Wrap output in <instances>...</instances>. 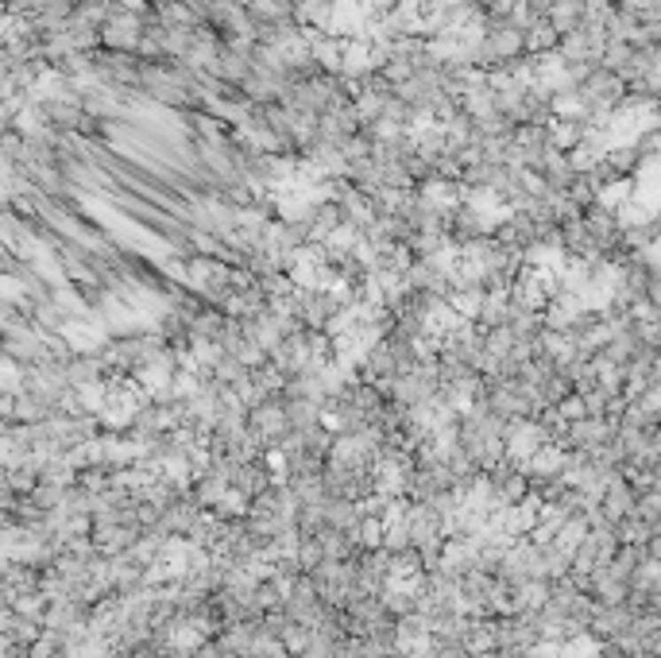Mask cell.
<instances>
[{"instance_id":"obj_19","label":"cell","mask_w":661,"mask_h":658,"mask_svg":"<svg viewBox=\"0 0 661 658\" xmlns=\"http://www.w3.org/2000/svg\"><path fill=\"white\" fill-rule=\"evenodd\" d=\"M248 504H252L248 496H240L237 488H229V492L217 500V507H213V515L217 519H244L248 515Z\"/></svg>"},{"instance_id":"obj_13","label":"cell","mask_w":661,"mask_h":658,"mask_svg":"<svg viewBox=\"0 0 661 658\" xmlns=\"http://www.w3.org/2000/svg\"><path fill=\"white\" fill-rule=\"evenodd\" d=\"M564 159H569V171L572 175H592L595 167H600V159H603V147H595V144H577L572 152H564Z\"/></svg>"},{"instance_id":"obj_22","label":"cell","mask_w":661,"mask_h":658,"mask_svg":"<svg viewBox=\"0 0 661 658\" xmlns=\"http://www.w3.org/2000/svg\"><path fill=\"white\" fill-rule=\"evenodd\" d=\"M229 356H232V360H240V368H248V372H255L260 364H268V353H263L260 345H252V341H240Z\"/></svg>"},{"instance_id":"obj_1","label":"cell","mask_w":661,"mask_h":658,"mask_svg":"<svg viewBox=\"0 0 661 658\" xmlns=\"http://www.w3.org/2000/svg\"><path fill=\"white\" fill-rule=\"evenodd\" d=\"M97 35H101V51H109V55H136L144 35V16L121 12V8L109 4V16H105Z\"/></svg>"},{"instance_id":"obj_17","label":"cell","mask_w":661,"mask_h":658,"mask_svg":"<svg viewBox=\"0 0 661 658\" xmlns=\"http://www.w3.org/2000/svg\"><path fill=\"white\" fill-rule=\"evenodd\" d=\"M541 16H546V12H541L538 4H530V0H515V8L507 12L503 24H507V27H515V31H530Z\"/></svg>"},{"instance_id":"obj_24","label":"cell","mask_w":661,"mask_h":658,"mask_svg":"<svg viewBox=\"0 0 661 658\" xmlns=\"http://www.w3.org/2000/svg\"><path fill=\"white\" fill-rule=\"evenodd\" d=\"M634 407L642 411V415H661V384H649V388L638 391Z\"/></svg>"},{"instance_id":"obj_15","label":"cell","mask_w":661,"mask_h":658,"mask_svg":"<svg viewBox=\"0 0 661 658\" xmlns=\"http://www.w3.org/2000/svg\"><path fill=\"white\" fill-rule=\"evenodd\" d=\"M159 24L163 27H198V16L190 12V8L183 4V0H170V4H159L155 8Z\"/></svg>"},{"instance_id":"obj_20","label":"cell","mask_w":661,"mask_h":658,"mask_svg":"<svg viewBox=\"0 0 661 658\" xmlns=\"http://www.w3.org/2000/svg\"><path fill=\"white\" fill-rule=\"evenodd\" d=\"M383 550L387 554H399V550H410V530H407V523H387L383 527Z\"/></svg>"},{"instance_id":"obj_18","label":"cell","mask_w":661,"mask_h":658,"mask_svg":"<svg viewBox=\"0 0 661 658\" xmlns=\"http://www.w3.org/2000/svg\"><path fill=\"white\" fill-rule=\"evenodd\" d=\"M279 643L286 646V654L291 658H306V646H310V628H302V623H286L279 631Z\"/></svg>"},{"instance_id":"obj_16","label":"cell","mask_w":661,"mask_h":658,"mask_svg":"<svg viewBox=\"0 0 661 658\" xmlns=\"http://www.w3.org/2000/svg\"><path fill=\"white\" fill-rule=\"evenodd\" d=\"M445 302H449L453 310H456V317H464V322H476L479 302H484V291H479V286H472V291H453Z\"/></svg>"},{"instance_id":"obj_23","label":"cell","mask_w":661,"mask_h":658,"mask_svg":"<svg viewBox=\"0 0 661 658\" xmlns=\"http://www.w3.org/2000/svg\"><path fill=\"white\" fill-rule=\"evenodd\" d=\"M410 74H414V67H410V62H402V59H387L379 67V78L387 82V86H399V82H407Z\"/></svg>"},{"instance_id":"obj_6","label":"cell","mask_w":661,"mask_h":658,"mask_svg":"<svg viewBox=\"0 0 661 658\" xmlns=\"http://www.w3.org/2000/svg\"><path fill=\"white\" fill-rule=\"evenodd\" d=\"M584 20V0H553L546 8V24L557 31V35H569V31H577Z\"/></svg>"},{"instance_id":"obj_5","label":"cell","mask_w":661,"mask_h":658,"mask_svg":"<svg viewBox=\"0 0 661 658\" xmlns=\"http://www.w3.org/2000/svg\"><path fill=\"white\" fill-rule=\"evenodd\" d=\"M240 333H244V341H252V345H260L263 353H271L275 345L283 341V333H279V322L263 310V314H255V317H244L240 322Z\"/></svg>"},{"instance_id":"obj_11","label":"cell","mask_w":661,"mask_h":658,"mask_svg":"<svg viewBox=\"0 0 661 658\" xmlns=\"http://www.w3.org/2000/svg\"><path fill=\"white\" fill-rule=\"evenodd\" d=\"M283 411H286V422L291 430H306L322 419V403L317 399H283Z\"/></svg>"},{"instance_id":"obj_8","label":"cell","mask_w":661,"mask_h":658,"mask_svg":"<svg viewBox=\"0 0 661 658\" xmlns=\"http://www.w3.org/2000/svg\"><path fill=\"white\" fill-rule=\"evenodd\" d=\"M557 43H561V35L546 24V16H541L530 31H522V55H553Z\"/></svg>"},{"instance_id":"obj_10","label":"cell","mask_w":661,"mask_h":658,"mask_svg":"<svg viewBox=\"0 0 661 658\" xmlns=\"http://www.w3.org/2000/svg\"><path fill=\"white\" fill-rule=\"evenodd\" d=\"M607 43L642 47V35H638V16H631V12H615L611 20H607Z\"/></svg>"},{"instance_id":"obj_3","label":"cell","mask_w":661,"mask_h":658,"mask_svg":"<svg viewBox=\"0 0 661 658\" xmlns=\"http://www.w3.org/2000/svg\"><path fill=\"white\" fill-rule=\"evenodd\" d=\"M248 427L260 434L263 445H275L283 434H291V422H286L283 399H268V403H260L255 411H248Z\"/></svg>"},{"instance_id":"obj_21","label":"cell","mask_w":661,"mask_h":658,"mask_svg":"<svg viewBox=\"0 0 661 658\" xmlns=\"http://www.w3.org/2000/svg\"><path fill=\"white\" fill-rule=\"evenodd\" d=\"M294 566H298V573H310L322 566V546H317V538H302V543H298Z\"/></svg>"},{"instance_id":"obj_4","label":"cell","mask_w":661,"mask_h":658,"mask_svg":"<svg viewBox=\"0 0 661 658\" xmlns=\"http://www.w3.org/2000/svg\"><path fill=\"white\" fill-rule=\"evenodd\" d=\"M600 515L607 519V523H619V519L634 515V492H631V484H626L619 473L611 476L607 492L600 496Z\"/></svg>"},{"instance_id":"obj_2","label":"cell","mask_w":661,"mask_h":658,"mask_svg":"<svg viewBox=\"0 0 661 658\" xmlns=\"http://www.w3.org/2000/svg\"><path fill=\"white\" fill-rule=\"evenodd\" d=\"M615 434V419H592L584 415L577 422H569L564 427V450H592V445H603L611 442Z\"/></svg>"},{"instance_id":"obj_7","label":"cell","mask_w":661,"mask_h":658,"mask_svg":"<svg viewBox=\"0 0 661 658\" xmlns=\"http://www.w3.org/2000/svg\"><path fill=\"white\" fill-rule=\"evenodd\" d=\"M510 291H484V302H479V314H476V325L492 329V325H507L510 317Z\"/></svg>"},{"instance_id":"obj_14","label":"cell","mask_w":661,"mask_h":658,"mask_svg":"<svg viewBox=\"0 0 661 658\" xmlns=\"http://www.w3.org/2000/svg\"><path fill=\"white\" fill-rule=\"evenodd\" d=\"M352 538H356L360 550H383V519L379 515H364L352 530Z\"/></svg>"},{"instance_id":"obj_9","label":"cell","mask_w":661,"mask_h":658,"mask_svg":"<svg viewBox=\"0 0 661 658\" xmlns=\"http://www.w3.org/2000/svg\"><path fill=\"white\" fill-rule=\"evenodd\" d=\"M580 136H584V124H577V121H549L546 124V144L553 152H572V147L580 144Z\"/></svg>"},{"instance_id":"obj_25","label":"cell","mask_w":661,"mask_h":658,"mask_svg":"<svg viewBox=\"0 0 661 658\" xmlns=\"http://www.w3.org/2000/svg\"><path fill=\"white\" fill-rule=\"evenodd\" d=\"M553 411H557V415H561L564 422H577V419L588 415V411H584V399L577 396V391H569V396H564V399H561Z\"/></svg>"},{"instance_id":"obj_12","label":"cell","mask_w":661,"mask_h":658,"mask_svg":"<svg viewBox=\"0 0 661 658\" xmlns=\"http://www.w3.org/2000/svg\"><path fill=\"white\" fill-rule=\"evenodd\" d=\"M507 329H510V337L515 341H538V333H541V314H534V310H510V317H507Z\"/></svg>"}]
</instances>
